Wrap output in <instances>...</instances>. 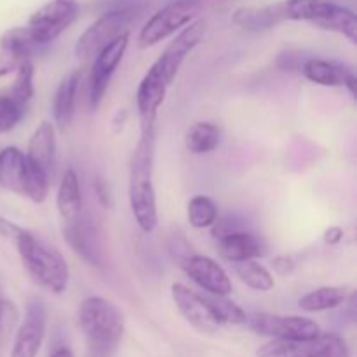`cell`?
<instances>
[{
  "label": "cell",
  "instance_id": "1",
  "mask_svg": "<svg viewBox=\"0 0 357 357\" xmlns=\"http://www.w3.org/2000/svg\"><path fill=\"white\" fill-rule=\"evenodd\" d=\"M206 33V21L194 20L178 31L176 37L166 45L162 54L153 61L149 72L143 75L136 89V108L139 115V128L155 124L157 114L162 107L169 87L173 86L185 59L202 42Z\"/></svg>",
  "mask_w": 357,
  "mask_h": 357
},
{
  "label": "cell",
  "instance_id": "2",
  "mask_svg": "<svg viewBox=\"0 0 357 357\" xmlns=\"http://www.w3.org/2000/svg\"><path fill=\"white\" fill-rule=\"evenodd\" d=\"M155 164V124L139 128V139L132 150L129 164V206L136 225L145 234H152L159 223L157 195L153 187Z\"/></svg>",
  "mask_w": 357,
  "mask_h": 357
},
{
  "label": "cell",
  "instance_id": "3",
  "mask_svg": "<svg viewBox=\"0 0 357 357\" xmlns=\"http://www.w3.org/2000/svg\"><path fill=\"white\" fill-rule=\"evenodd\" d=\"M13 241L16 244L21 264L26 268L30 278L52 295H63L68 288L70 268L59 250L51 246L37 234L21 227Z\"/></svg>",
  "mask_w": 357,
  "mask_h": 357
},
{
  "label": "cell",
  "instance_id": "4",
  "mask_svg": "<svg viewBox=\"0 0 357 357\" xmlns=\"http://www.w3.org/2000/svg\"><path fill=\"white\" fill-rule=\"evenodd\" d=\"M79 326L93 357H110L124 337V317L115 303L103 296H87L79 307Z\"/></svg>",
  "mask_w": 357,
  "mask_h": 357
},
{
  "label": "cell",
  "instance_id": "5",
  "mask_svg": "<svg viewBox=\"0 0 357 357\" xmlns=\"http://www.w3.org/2000/svg\"><path fill=\"white\" fill-rule=\"evenodd\" d=\"M284 20L303 21L321 30L335 31L357 42V16L352 9L333 0H286L282 2Z\"/></svg>",
  "mask_w": 357,
  "mask_h": 357
},
{
  "label": "cell",
  "instance_id": "6",
  "mask_svg": "<svg viewBox=\"0 0 357 357\" xmlns=\"http://www.w3.org/2000/svg\"><path fill=\"white\" fill-rule=\"evenodd\" d=\"M201 7V0H173L166 3L143 24L138 35V45L142 49L153 47L164 38L183 30L187 24L197 20Z\"/></svg>",
  "mask_w": 357,
  "mask_h": 357
},
{
  "label": "cell",
  "instance_id": "7",
  "mask_svg": "<svg viewBox=\"0 0 357 357\" xmlns=\"http://www.w3.org/2000/svg\"><path fill=\"white\" fill-rule=\"evenodd\" d=\"M138 9L132 6L119 7L101 14L93 24L84 30L75 44V56L80 59L94 58L105 45L110 44L114 38L129 30V24L135 20Z\"/></svg>",
  "mask_w": 357,
  "mask_h": 357
},
{
  "label": "cell",
  "instance_id": "8",
  "mask_svg": "<svg viewBox=\"0 0 357 357\" xmlns=\"http://www.w3.org/2000/svg\"><path fill=\"white\" fill-rule=\"evenodd\" d=\"M257 357H351L349 344L340 335H323L309 340H271Z\"/></svg>",
  "mask_w": 357,
  "mask_h": 357
},
{
  "label": "cell",
  "instance_id": "9",
  "mask_svg": "<svg viewBox=\"0 0 357 357\" xmlns=\"http://www.w3.org/2000/svg\"><path fill=\"white\" fill-rule=\"evenodd\" d=\"M248 328L253 333L268 337L272 340H309L321 335L316 321L302 316H281L271 312L248 314Z\"/></svg>",
  "mask_w": 357,
  "mask_h": 357
},
{
  "label": "cell",
  "instance_id": "10",
  "mask_svg": "<svg viewBox=\"0 0 357 357\" xmlns=\"http://www.w3.org/2000/svg\"><path fill=\"white\" fill-rule=\"evenodd\" d=\"M80 13L79 0H51L28 20V30L38 45H47L59 37Z\"/></svg>",
  "mask_w": 357,
  "mask_h": 357
},
{
  "label": "cell",
  "instance_id": "11",
  "mask_svg": "<svg viewBox=\"0 0 357 357\" xmlns=\"http://www.w3.org/2000/svg\"><path fill=\"white\" fill-rule=\"evenodd\" d=\"M129 38H131V33L128 30L119 35L117 38H114L110 44L105 45L94 56L93 68H91L89 73V105L93 110H96L101 101H103L112 77H114L115 70L119 68L121 61L124 59L126 51H128Z\"/></svg>",
  "mask_w": 357,
  "mask_h": 357
},
{
  "label": "cell",
  "instance_id": "12",
  "mask_svg": "<svg viewBox=\"0 0 357 357\" xmlns=\"http://www.w3.org/2000/svg\"><path fill=\"white\" fill-rule=\"evenodd\" d=\"M47 328V310L40 298L28 302L24 316L14 331L10 357H37L45 338Z\"/></svg>",
  "mask_w": 357,
  "mask_h": 357
},
{
  "label": "cell",
  "instance_id": "13",
  "mask_svg": "<svg viewBox=\"0 0 357 357\" xmlns=\"http://www.w3.org/2000/svg\"><path fill=\"white\" fill-rule=\"evenodd\" d=\"M180 267L208 295L229 296L232 293V281L229 274L213 258L204 255H188L180 260Z\"/></svg>",
  "mask_w": 357,
  "mask_h": 357
},
{
  "label": "cell",
  "instance_id": "14",
  "mask_svg": "<svg viewBox=\"0 0 357 357\" xmlns=\"http://www.w3.org/2000/svg\"><path fill=\"white\" fill-rule=\"evenodd\" d=\"M171 295L176 303V309L190 326H194L201 333H215L218 330L220 323L213 312L208 295H201L181 282H174L171 286Z\"/></svg>",
  "mask_w": 357,
  "mask_h": 357
},
{
  "label": "cell",
  "instance_id": "15",
  "mask_svg": "<svg viewBox=\"0 0 357 357\" xmlns=\"http://www.w3.org/2000/svg\"><path fill=\"white\" fill-rule=\"evenodd\" d=\"M213 236L218 239V251L230 264H239L246 260H257L265 253L264 241L251 232L244 230H232L229 227H222L215 223Z\"/></svg>",
  "mask_w": 357,
  "mask_h": 357
},
{
  "label": "cell",
  "instance_id": "16",
  "mask_svg": "<svg viewBox=\"0 0 357 357\" xmlns=\"http://www.w3.org/2000/svg\"><path fill=\"white\" fill-rule=\"evenodd\" d=\"M24 155L31 166L44 171L52 180L56 166V128L52 122L42 121L38 124V128L35 129L30 142H28Z\"/></svg>",
  "mask_w": 357,
  "mask_h": 357
},
{
  "label": "cell",
  "instance_id": "17",
  "mask_svg": "<svg viewBox=\"0 0 357 357\" xmlns=\"http://www.w3.org/2000/svg\"><path fill=\"white\" fill-rule=\"evenodd\" d=\"M30 181V164L17 146L0 150V187L17 195H26Z\"/></svg>",
  "mask_w": 357,
  "mask_h": 357
},
{
  "label": "cell",
  "instance_id": "18",
  "mask_svg": "<svg viewBox=\"0 0 357 357\" xmlns=\"http://www.w3.org/2000/svg\"><path fill=\"white\" fill-rule=\"evenodd\" d=\"M56 206H58L59 218L63 227L75 225L82 218V192H80L79 176L72 167L65 171L58 187L56 195Z\"/></svg>",
  "mask_w": 357,
  "mask_h": 357
},
{
  "label": "cell",
  "instance_id": "19",
  "mask_svg": "<svg viewBox=\"0 0 357 357\" xmlns=\"http://www.w3.org/2000/svg\"><path fill=\"white\" fill-rule=\"evenodd\" d=\"M284 20L282 3L274 6H246L234 10L232 23L246 31H265L278 26Z\"/></svg>",
  "mask_w": 357,
  "mask_h": 357
},
{
  "label": "cell",
  "instance_id": "20",
  "mask_svg": "<svg viewBox=\"0 0 357 357\" xmlns=\"http://www.w3.org/2000/svg\"><path fill=\"white\" fill-rule=\"evenodd\" d=\"M80 70H75L70 75L59 82L58 89H56L54 98H52V117H54L56 126L61 131H65L73 121L75 115V101H77V91H79L80 82Z\"/></svg>",
  "mask_w": 357,
  "mask_h": 357
},
{
  "label": "cell",
  "instance_id": "21",
  "mask_svg": "<svg viewBox=\"0 0 357 357\" xmlns=\"http://www.w3.org/2000/svg\"><path fill=\"white\" fill-rule=\"evenodd\" d=\"M40 45L33 40L28 26H16L7 30L0 37V58L21 65L24 61H31L35 49Z\"/></svg>",
  "mask_w": 357,
  "mask_h": 357
},
{
  "label": "cell",
  "instance_id": "22",
  "mask_svg": "<svg viewBox=\"0 0 357 357\" xmlns=\"http://www.w3.org/2000/svg\"><path fill=\"white\" fill-rule=\"evenodd\" d=\"M302 73L312 84L324 87L344 86L345 80L352 75V70L340 63L328 61L321 58H310L302 65Z\"/></svg>",
  "mask_w": 357,
  "mask_h": 357
},
{
  "label": "cell",
  "instance_id": "23",
  "mask_svg": "<svg viewBox=\"0 0 357 357\" xmlns=\"http://www.w3.org/2000/svg\"><path fill=\"white\" fill-rule=\"evenodd\" d=\"M347 300V289L342 286H321L307 293L298 300V307L303 312H324L340 307Z\"/></svg>",
  "mask_w": 357,
  "mask_h": 357
},
{
  "label": "cell",
  "instance_id": "24",
  "mask_svg": "<svg viewBox=\"0 0 357 357\" xmlns=\"http://www.w3.org/2000/svg\"><path fill=\"white\" fill-rule=\"evenodd\" d=\"M222 132L213 122H195L185 132V146L195 155L209 153L218 149Z\"/></svg>",
  "mask_w": 357,
  "mask_h": 357
},
{
  "label": "cell",
  "instance_id": "25",
  "mask_svg": "<svg viewBox=\"0 0 357 357\" xmlns=\"http://www.w3.org/2000/svg\"><path fill=\"white\" fill-rule=\"evenodd\" d=\"M234 271H236L237 278H239L248 288L255 289V291H271L275 286L272 272L258 260H246L239 261V264H234Z\"/></svg>",
  "mask_w": 357,
  "mask_h": 357
},
{
  "label": "cell",
  "instance_id": "26",
  "mask_svg": "<svg viewBox=\"0 0 357 357\" xmlns=\"http://www.w3.org/2000/svg\"><path fill=\"white\" fill-rule=\"evenodd\" d=\"M187 218L194 229H209L218 222V206L208 195H194L188 201Z\"/></svg>",
  "mask_w": 357,
  "mask_h": 357
},
{
  "label": "cell",
  "instance_id": "27",
  "mask_svg": "<svg viewBox=\"0 0 357 357\" xmlns=\"http://www.w3.org/2000/svg\"><path fill=\"white\" fill-rule=\"evenodd\" d=\"M33 77H35L33 61L21 63V65H17L16 68V79H14L10 89L7 91V94H9L14 101L23 105V107H26V105L30 103L31 98H33L35 94Z\"/></svg>",
  "mask_w": 357,
  "mask_h": 357
},
{
  "label": "cell",
  "instance_id": "28",
  "mask_svg": "<svg viewBox=\"0 0 357 357\" xmlns=\"http://www.w3.org/2000/svg\"><path fill=\"white\" fill-rule=\"evenodd\" d=\"M17 324H20V310L0 288V357L6 354L7 344L16 331Z\"/></svg>",
  "mask_w": 357,
  "mask_h": 357
},
{
  "label": "cell",
  "instance_id": "29",
  "mask_svg": "<svg viewBox=\"0 0 357 357\" xmlns=\"http://www.w3.org/2000/svg\"><path fill=\"white\" fill-rule=\"evenodd\" d=\"M209 303L213 307L216 319H218L220 326L225 324H244L248 319V314L237 305L236 302L229 298V296H211L208 295Z\"/></svg>",
  "mask_w": 357,
  "mask_h": 357
},
{
  "label": "cell",
  "instance_id": "30",
  "mask_svg": "<svg viewBox=\"0 0 357 357\" xmlns=\"http://www.w3.org/2000/svg\"><path fill=\"white\" fill-rule=\"evenodd\" d=\"M26 107L14 101L9 94H0V135L9 132L16 128L24 117Z\"/></svg>",
  "mask_w": 357,
  "mask_h": 357
},
{
  "label": "cell",
  "instance_id": "31",
  "mask_svg": "<svg viewBox=\"0 0 357 357\" xmlns=\"http://www.w3.org/2000/svg\"><path fill=\"white\" fill-rule=\"evenodd\" d=\"M93 190H94V195H96L98 202H100L103 208H108V209L114 208V195H112V190L110 187H108L107 180H103L101 176L94 178Z\"/></svg>",
  "mask_w": 357,
  "mask_h": 357
},
{
  "label": "cell",
  "instance_id": "32",
  "mask_svg": "<svg viewBox=\"0 0 357 357\" xmlns=\"http://www.w3.org/2000/svg\"><path fill=\"white\" fill-rule=\"evenodd\" d=\"M295 260H293L291 257H288V255H279V257H275L274 261H272V267H274L275 274L279 275L291 274V272L295 271Z\"/></svg>",
  "mask_w": 357,
  "mask_h": 357
},
{
  "label": "cell",
  "instance_id": "33",
  "mask_svg": "<svg viewBox=\"0 0 357 357\" xmlns=\"http://www.w3.org/2000/svg\"><path fill=\"white\" fill-rule=\"evenodd\" d=\"M342 237H344V230H342L340 227H330V229L324 232V241H326L328 244H338L342 241Z\"/></svg>",
  "mask_w": 357,
  "mask_h": 357
},
{
  "label": "cell",
  "instance_id": "34",
  "mask_svg": "<svg viewBox=\"0 0 357 357\" xmlns=\"http://www.w3.org/2000/svg\"><path fill=\"white\" fill-rule=\"evenodd\" d=\"M20 230V227L14 225V223L7 222V220L0 218V234H2L3 237H10L13 239L14 236H16V232Z\"/></svg>",
  "mask_w": 357,
  "mask_h": 357
},
{
  "label": "cell",
  "instance_id": "35",
  "mask_svg": "<svg viewBox=\"0 0 357 357\" xmlns=\"http://www.w3.org/2000/svg\"><path fill=\"white\" fill-rule=\"evenodd\" d=\"M16 68H17V66L14 65V63H10V61H7V59L0 58V77H6V75H9V73L16 72Z\"/></svg>",
  "mask_w": 357,
  "mask_h": 357
},
{
  "label": "cell",
  "instance_id": "36",
  "mask_svg": "<svg viewBox=\"0 0 357 357\" xmlns=\"http://www.w3.org/2000/svg\"><path fill=\"white\" fill-rule=\"evenodd\" d=\"M51 357H73V352L68 347H59L52 352Z\"/></svg>",
  "mask_w": 357,
  "mask_h": 357
}]
</instances>
